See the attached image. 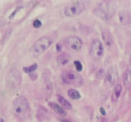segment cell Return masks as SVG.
Segmentation results:
<instances>
[{"mask_svg": "<svg viewBox=\"0 0 131 122\" xmlns=\"http://www.w3.org/2000/svg\"><path fill=\"white\" fill-rule=\"evenodd\" d=\"M70 59L71 58L67 54L62 53L57 58V64H58L59 66H65L66 64H67L70 62Z\"/></svg>", "mask_w": 131, "mask_h": 122, "instance_id": "30bf717a", "label": "cell"}, {"mask_svg": "<svg viewBox=\"0 0 131 122\" xmlns=\"http://www.w3.org/2000/svg\"><path fill=\"white\" fill-rule=\"evenodd\" d=\"M116 81V73L113 67H110L105 76V85L106 87H111L115 84Z\"/></svg>", "mask_w": 131, "mask_h": 122, "instance_id": "ba28073f", "label": "cell"}, {"mask_svg": "<svg viewBox=\"0 0 131 122\" xmlns=\"http://www.w3.org/2000/svg\"><path fill=\"white\" fill-rule=\"evenodd\" d=\"M62 122H70V121H68V120H63Z\"/></svg>", "mask_w": 131, "mask_h": 122, "instance_id": "7402d4cb", "label": "cell"}, {"mask_svg": "<svg viewBox=\"0 0 131 122\" xmlns=\"http://www.w3.org/2000/svg\"><path fill=\"white\" fill-rule=\"evenodd\" d=\"M129 64H130V66H131V56H130V59H129Z\"/></svg>", "mask_w": 131, "mask_h": 122, "instance_id": "603a6c76", "label": "cell"}, {"mask_svg": "<svg viewBox=\"0 0 131 122\" xmlns=\"http://www.w3.org/2000/svg\"><path fill=\"white\" fill-rule=\"evenodd\" d=\"M123 82L125 87H129L131 85V71L126 70L123 76Z\"/></svg>", "mask_w": 131, "mask_h": 122, "instance_id": "8fae6325", "label": "cell"}, {"mask_svg": "<svg viewBox=\"0 0 131 122\" xmlns=\"http://www.w3.org/2000/svg\"><path fill=\"white\" fill-rule=\"evenodd\" d=\"M48 105H49V107H50L52 110H54V112L58 114V115H61V116H66V115H67L65 110L61 108L59 104L54 103V102H49Z\"/></svg>", "mask_w": 131, "mask_h": 122, "instance_id": "9c48e42d", "label": "cell"}, {"mask_svg": "<svg viewBox=\"0 0 131 122\" xmlns=\"http://www.w3.org/2000/svg\"><path fill=\"white\" fill-rule=\"evenodd\" d=\"M57 99H58V102H59V104L61 108L63 109H68V110H71L72 108L71 107V104L69 103L67 100H66L63 97L61 96H58L57 97Z\"/></svg>", "mask_w": 131, "mask_h": 122, "instance_id": "4fadbf2b", "label": "cell"}, {"mask_svg": "<svg viewBox=\"0 0 131 122\" xmlns=\"http://www.w3.org/2000/svg\"><path fill=\"white\" fill-rule=\"evenodd\" d=\"M121 92H122V85L120 83L115 85V86L113 88V94L116 99H118L120 97Z\"/></svg>", "mask_w": 131, "mask_h": 122, "instance_id": "2e32d148", "label": "cell"}, {"mask_svg": "<svg viewBox=\"0 0 131 122\" xmlns=\"http://www.w3.org/2000/svg\"><path fill=\"white\" fill-rule=\"evenodd\" d=\"M66 46L72 51H78L82 47V41L76 36H71L66 40Z\"/></svg>", "mask_w": 131, "mask_h": 122, "instance_id": "52a82bcc", "label": "cell"}, {"mask_svg": "<svg viewBox=\"0 0 131 122\" xmlns=\"http://www.w3.org/2000/svg\"><path fill=\"white\" fill-rule=\"evenodd\" d=\"M84 3L82 1H74L65 9V15L67 16H75L80 14L84 9Z\"/></svg>", "mask_w": 131, "mask_h": 122, "instance_id": "8992f818", "label": "cell"}, {"mask_svg": "<svg viewBox=\"0 0 131 122\" xmlns=\"http://www.w3.org/2000/svg\"><path fill=\"white\" fill-rule=\"evenodd\" d=\"M74 64H75V68H76V69L78 71H81L82 70L83 67H82V64H81V63L80 62V61L76 60V61L74 62Z\"/></svg>", "mask_w": 131, "mask_h": 122, "instance_id": "d6986e66", "label": "cell"}, {"mask_svg": "<svg viewBox=\"0 0 131 122\" xmlns=\"http://www.w3.org/2000/svg\"><path fill=\"white\" fill-rule=\"evenodd\" d=\"M100 111L102 112V113L103 114V115H105V111H104V109H103V108H100Z\"/></svg>", "mask_w": 131, "mask_h": 122, "instance_id": "44dd1931", "label": "cell"}, {"mask_svg": "<svg viewBox=\"0 0 131 122\" xmlns=\"http://www.w3.org/2000/svg\"><path fill=\"white\" fill-rule=\"evenodd\" d=\"M37 68V64H33L31 65V66L30 67H25L23 68V70L25 72H27V73H32L33 72H34L35 69Z\"/></svg>", "mask_w": 131, "mask_h": 122, "instance_id": "e0dca14e", "label": "cell"}, {"mask_svg": "<svg viewBox=\"0 0 131 122\" xmlns=\"http://www.w3.org/2000/svg\"><path fill=\"white\" fill-rule=\"evenodd\" d=\"M102 38H103L104 42L107 46L110 47L111 45L112 44V35H111L109 31L105 30L102 32Z\"/></svg>", "mask_w": 131, "mask_h": 122, "instance_id": "5bb4252c", "label": "cell"}, {"mask_svg": "<svg viewBox=\"0 0 131 122\" xmlns=\"http://www.w3.org/2000/svg\"><path fill=\"white\" fill-rule=\"evenodd\" d=\"M41 25H42V23H41V21L39 20H35V21L33 22V26H34L35 28H38L41 27Z\"/></svg>", "mask_w": 131, "mask_h": 122, "instance_id": "ffe728a7", "label": "cell"}, {"mask_svg": "<svg viewBox=\"0 0 131 122\" xmlns=\"http://www.w3.org/2000/svg\"><path fill=\"white\" fill-rule=\"evenodd\" d=\"M61 77L65 83L72 85L74 86H81L84 84V79L82 76L72 70H66L61 74Z\"/></svg>", "mask_w": 131, "mask_h": 122, "instance_id": "277c9868", "label": "cell"}, {"mask_svg": "<svg viewBox=\"0 0 131 122\" xmlns=\"http://www.w3.org/2000/svg\"><path fill=\"white\" fill-rule=\"evenodd\" d=\"M119 18H120L121 23L123 24H129L131 20V16L128 13V12H125V11H122L119 15Z\"/></svg>", "mask_w": 131, "mask_h": 122, "instance_id": "7c38bea8", "label": "cell"}, {"mask_svg": "<svg viewBox=\"0 0 131 122\" xmlns=\"http://www.w3.org/2000/svg\"><path fill=\"white\" fill-rule=\"evenodd\" d=\"M89 53L91 57L95 60L100 59L104 54V47L100 40H93L89 48Z\"/></svg>", "mask_w": 131, "mask_h": 122, "instance_id": "5b68a950", "label": "cell"}, {"mask_svg": "<svg viewBox=\"0 0 131 122\" xmlns=\"http://www.w3.org/2000/svg\"><path fill=\"white\" fill-rule=\"evenodd\" d=\"M67 94H68V96L72 99H80V93L75 89H70L68 90V92H67Z\"/></svg>", "mask_w": 131, "mask_h": 122, "instance_id": "9a60e30c", "label": "cell"}, {"mask_svg": "<svg viewBox=\"0 0 131 122\" xmlns=\"http://www.w3.org/2000/svg\"><path fill=\"white\" fill-rule=\"evenodd\" d=\"M52 40L49 37L44 36L39 38L32 46L31 52L35 57H38L41 55L47 49L51 46Z\"/></svg>", "mask_w": 131, "mask_h": 122, "instance_id": "3957f363", "label": "cell"}, {"mask_svg": "<svg viewBox=\"0 0 131 122\" xmlns=\"http://www.w3.org/2000/svg\"><path fill=\"white\" fill-rule=\"evenodd\" d=\"M113 6L114 4L111 3V2H104L103 3H101L98 7L94 10V14L102 20L107 21L116 11V8H113Z\"/></svg>", "mask_w": 131, "mask_h": 122, "instance_id": "7a4b0ae2", "label": "cell"}, {"mask_svg": "<svg viewBox=\"0 0 131 122\" xmlns=\"http://www.w3.org/2000/svg\"><path fill=\"white\" fill-rule=\"evenodd\" d=\"M12 112L19 120H25L30 114V104L25 97L20 96L12 103Z\"/></svg>", "mask_w": 131, "mask_h": 122, "instance_id": "6da1fadb", "label": "cell"}, {"mask_svg": "<svg viewBox=\"0 0 131 122\" xmlns=\"http://www.w3.org/2000/svg\"><path fill=\"white\" fill-rule=\"evenodd\" d=\"M106 76V72L103 68H100L96 73V77L97 79H102Z\"/></svg>", "mask_w": 131, "mask_h": 122, "instance_id": "ac0fdd59", "label": "cell"}]
</instances>
